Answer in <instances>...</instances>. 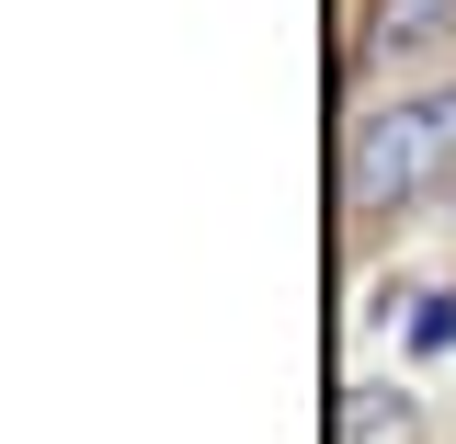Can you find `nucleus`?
<instances>
[{
    "mask_svg": "<svg viewBox=\"0 0 456 444\" xmlns=\"http://www.w3.org/2000/svg\"><path fill=\"white\" fill-rule=\"evenodd\" d=\"M456 35V0H377V23H365V46L377 57H422Z\"/></svg>",
    "mask_w": 456,
    "mask_h": 444,
    "instance_id": "f03ea898",
    "label": "nucleus"
},
{
    "mask_svg": "<svg viewBox=\"0 0 456 444\" xmlns=\"http://www.w3.org/2000/svg\"><path fill=\"white\" fill-rule=\"evenodd\" d=\"M445 331H456V308H445V296H422V308H411V353H434Z\"/></svg>",
    "mask_w": 456,
    "mask_h": 444,
    "instance_id": "20e7f679",
    "label": "nucleus"
},
{
    "mask_svg": "<svg viewBox=\"0 0 456 444\" xmlns=\"http://www.w3.org/2000/svg\"><path fill=\"white\" fill-rule=\"evenodd\" d=\"M445 160H456V80L445 92H411V103H388V114H365L342 182H354V206H411Z\"/></svg>",
    "mask_w": 456,
    "mask_h": 444,
    "instance_id": "f257e3e1",
    "label": "nucleus"
},
{
    "mask_svg": "<svg viewBox=\"0 0 456 444\" xmlns=\"http://www.w3.org/2000/svg\"><path fill=\"white\" fill-rule=\"evenodd\" d=\"M399 433H411V399L399 388H354L342 399V444H399Z\"/></svg>",
    "mask_w": 456,
    "mask_h": 444,
    "instance_id": "7ed1b4c3",
    "label": "nucleus"
}]
</instances>
